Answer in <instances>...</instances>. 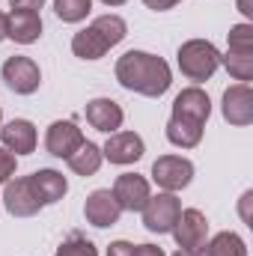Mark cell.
I'll use <instances>...</instances> for the list:
<instances>
[{
	"label": "cell",
	"mask_w": 253,
	"mask_h": 256,
	"mask_svg": "<svg viewBox=\"0 0 253 256\" xmlns=\"http://www.w3.org/2000/svg\"><path fill=\"white\" fill-rule=\"evenodd\" d=\"M128 33L126 18L120 15H98L90 27L78 30L72 36V54L80 57V60H102L114 45H120Z\"/></svg>",
	"instance_id": "7a4b0ae2"
},
{
	"label": "cell",
	"mask_w": 253,
	"mask_h": 256,
	"mask_svg": "<svg viewBox=\"0 0 253 256\" xmlns=\"http://www.w3.org/2000/svg\"><path fill=\"white\" fill-rule=\"evenodd\" d=\"M30 179H33V188L39 194V200H42V206H54V202H60L68 191V182H66L63 173H57V170H36V173H30Z\"/></svg>",
	"instance_id": "ac0fdd59"
},
{
	"label": "cell",
	"mask_w": 253,
	"mask_h": 256,
	"mask_svg": "<svg viewBox=\"0 0 253 256\" xmlns=\"http://www.w3.org/2000/svg\"><path fill=\"white\" fill-rule=\"evenodd\" d=\"M3 39H6V15L0 12V42H3Z\"/></svg>",
	"instance_id": "1f68e13d"
},
{
	"label": "cell",
	"mask_w": 253,
	"mask_h": 256,
	"mask_svg": "<svg viewBox=\"0 0 253 256\" xmlns=\"http://www.w3.org/2000/svg\"><path fill=\"white\" fill-rule=\"evenodd\" d=\"M0 140H3V149H9L15 155H30L39 143V134L30 120H12L0 128Z\"/></svg>",
	"instance_id": "e0dca14e"
},
{
	"label": "cell",
	"mask_w": 253,
	"mask_h": 256,
	"mask_svg": "<svg viewBox=\"0 0 253 256\" xmlns=\"http://www.w3.org/2000/svg\"><path fill=\"white\" fill-rule=\"evenodd\" d=\"M140 214H143V226L149 232L164 236V232H173V224L182 214V202H179L176 194L164 191V194H158V196H149Z\"/></svg>",
	"instance_id": "277c9868"
},
{
	"label": "cell",
	"mask_w": 253,
	"mask_h": 256,
	"mask_svg": "<svg viewBox=\"0 0 253 256\" xmlns=\"http://www.w3.org/2000/svg\"><path fill=\"white\" fill-rule=\"evenodd\" d=\"M230 51L232 54H253V24H236L230 27Z\"/></svg>",
	"instance_id": "d4e9b609"
},
{
	"label": "cell",
	"mask_w": 253,
	"mask_h": 256,
	"mask_svg": "<svg viewBox=\"0 0 253 256\" xmlns=\"http://www.w3.org/2000/svg\"><path fill=\"white\" fill-rule=\"evenodd\" d=\"M15 176V155L0 146V185H6Z\"/></svg>",
	"instance_id": "484cf974"
},
{
	"label": "cell",
	"mask_w": 253,
	"mask_h": 256,
	"mask_svg": "<svg viewBox=\"0 0 253 256\" xmlns=\"http://www.w3.org/2000/svg\"><path fill=\"white\" fill-rule=\"evenodd\" d=\"M68 167H72V173H78V176H96L98 173V167H102V161H104V155H102V146H96V143H90V140H84L68 158Z\"/></svg>",
	"instance_id": "d6986e66"
},
{
	"label": "cell",
	"mask_w": 253,
	"mask_h": 256,
	"mask_svg": "<svg viewBox=\"0 0 253 256\" xmlns=\"http://www.w3.org/2000/svg\"><path fill=\"white\" fill-rule=\"evenodd\" d=\"M238 9H242V12H244L248 18H253V9L248 6V0H238Z\"/></svg>",
	"instance_id": "4dcf8cb0"
},
{
	"label": "cell",
	"mask_w": 253,
	"mask_h": 256,
	"mask_svg": "<svg viewBox=\"0 0 253 256\" xmlns=\"http://www.w3.org/2000/svg\"><path fill=\"white\" fill-rule=\"evenodd\" d=\"M84 116H86V122L96 128V131H104V134L120 131L122 128V120H126L122 108L114 98H92V102H86Z\"/></svg>",
	"instance_id": "9a60e30c"
},
{
	"label": "cell",
	"mask_w": 253,
	"mask_h": 256,
	"mask_svg": "<svg viewBox=\"0 0 253 256\" xmlns=\"http://www.w3.org/2000/svg\"><path fill=\"white\" fill-rule=\"evenodd\" d=\"M131 256H167V254H164L158 244H134Z\"/></svg>",
	"instance_id": "83f0119b"
},
{
	"label": "cell",
	"mask_w": 253,
	"mask_h": 256,
	"mask_svg": "<svg viewBox=\"0 0 253 256\" xmlns=\"http://www.w3.org/2000/svg\"><path fill=\"white\" fill-rule=\"evenodd\" d=\"M200 256H248V244L238 232H218L212 242H206Z\"/></svg>",
	"instance_id": "ffe728a7"
},
{
	"label": "cell",
	"mask_w": 253,
	"mask_h": 256,
	"mask_svg": "<svg viewBox=\"0 0 253 256\" xmlns=\"http://www.w3.org/2000/svg\"><path fill=\"white\" fill-rule=\"evenodd\" d=\"M220 66H226V72L236 80H242V84H248L253 78V54H232V51H226V54H220Z\"/></svg>",
	"instance_id": "7402d4cb"
},
{
	"label": "cell",
	"mask_w": 253,
	"mask_h": 256,
	"mask_svg": "<svg viewBox=\"0 0 253 256\" xmlns=\"http://www.w3.org/2000/svg\"><path fill=\"white\" fill-rule=\"evenodd\" d=\"M176 63H179L182 74L188 80L202 84L220 68V51L208 39H188V42H182V48L176 54Z\"/></svg>",
	"instance_id": "3957f363"
},
{
	"label": "cell",
	"mask_w": 253,
	"mask_h": 256,
	"mask_svg": "<svg viewBox=\"0 0 253 256\" xmlns=\"http://www.w3.org/2000/svg\"><path fill=\"white\" fill-rule=\"evenodd\" d=\"M114 74L122 90L140 92L146 98H161L173 84V72L167 60H161L158 54H146V51H126L116 60Z\"/></svg>",
	"instance_id": "6da1fadb"
},
{
	"label": "cell",
	"mask_w": 253,
	"mask_h": 256,
	"mask_svg": "<svg viewBox=\"0 0 253 256\" xmlns=\"http://www.w3.org/2000/svg\"><path fill=\"white\" fill-rule=\"evenodd\" d=\"M167 140H170L173 146H179V149H194V146H200V140H202V128L194 126V122H185V120L170 116V122H167Z\"/></svg>",
	"instance_id": "44dd1931"
},
{
	"label": "cell",
	"mask_w": 253,
	"mask_h": 256,
	"mask_svg": "<svg viewBox=\"0 0 253 256\" xmlns=\"http://www.w3.org/2000/svg\"><path fill=\"white\" fill-rule=\"evenodd\" d=\"M3 206L12 218H33L42 208V200L33 188V179L30 176H21V179L12 176L3 185Z\"/></svg>",
	"instance_id": "52a82bcc"
},
{
	"label": "cell",
	"mask_w": 253,
	"mask_h": 256,
	"mask_svg": "<svg viewBox=\"0 0 253 256\" xmlns=\"http://www.w3.org/2000/svg\"><path fill=\"white\" fill-rule=\"evenodd\" d=\"M146 152L143 146V137L134 134V131H114L108 137V143L102 146V155L110 161V164H120V167H128L134 161H140Z\"/></svg>",
	"instance_id": "9c48e42d"
},
{
	"label": "cell",
	"mask_w": 253,
	"mask_h": 256,
	"mask_svg": "<svg viewBox=\"0 0 253 256\" xmlns=\"http://www.w3.org/2000/svg\"><path fill=\"white\" fill-rule=\"evenodd\" d=\"M170 116L206 128L208 116H212V102H208V96H206L200 86H188V90H182V92L176 96V102H173V114H170Z\"/></svg>",
	"instance_id": "30bf717a"
},
{
	"label": "cell",
	"mask_w": 253,
	"mask_h": 256,
	"mask_svg": "<svg viewBox=\"0 0 253 256\" xmlns=\"http://www.w3.org/2000/svg\"><path fill=\"white\" fill-rule=\"evenodd\" d=\"M102 3H104V6H122L126 0H102Z\"/></svg>",
	"instance_id": "d6a6232c"
},
{
	"label": "cell",
	"mask_w": 253,
	"mask_h": 256,
	"mask_svg": "<svg viewBox=\"0 0 253 256\" xmlns=\"http://www.w3.org/2000/svg\"><path fill=\"white\" fill-rule=\"evenodd\" d=\"M131 250H134L131 242H114V244L108 248V256H131Z\"/></svg>",
	"instance_id": "f546056e"
},
{
	"label": "cell",
	"mask_w": 253,
	"mask_h": 256,
	"mask_svg": "<svg viewBox=\"0 0 253 256\" xmlns=\"http://www.w3.org/2000/svg\"><path fill=\"white\" fill-rule=\"evenodd\" d=\"M0 74H3L6 86H9L12 92H18V96H33V92L39 90V84H42V72H39L36 60L18 57V54L3 63Z\"/></svg>",
	"instance_id": "ba28073f"
},
{
	"label": "cell",
	"mask_w": 253,
	"mask_h": 256,
	"mask_svg": "<svg viewBox=\"0 0 253 256\" xmlns=\"http://www.w3.org/2000/svg\"><path fill=\"white\" fill-rule=\"evenodd\" d=\"M92 9V0H54V12L57 18L66 21V24H78L90 15Z\"/></svg>",
	"instance_id": "603a6c76"
},
{
	"label": "cell",
	"mask_w": 253,
	"mask_h": 256,
	"mask_svg": "<svg viewBox=\"0 0 253 256\" xmlns=\"http://www.w3.org/2000/svg\"><path fill=\"white\" fill-rule=\"evenodd\" d=\"M42 36V18L39 12H27V9H12L6 15V39L18 42V45H33Z\"/></svg>",
	"instance_id": "2e32d148"
},
{
	"label": "cell",
	"mask_w": 253,
	"mask_h": 256,
	"mask_svg": "<svg viewBox=\"0 0 253 256\" xmlns=\"http://www.w3.org/2000/svg\"><path fill=\"white\" fill-rule=\"evenodd\" d=\"M114 196H116V202H120L122 212H143V206L152 196V191H149L146 176H140V173H122L114 182Z\"/></svg>",
	"instance_id": "4fadbf2b"
},
{
	"label": "cell",
	"mask_w": 253,
	"mask_h": 256,
	"mask_svg": "<svg viewBox=\"0 0 253 256\" xmlns=\"http://www.w3.org/2000/svg\"><path fill=\"white\" fill-rule=\"evenodd\" d=\"M86 137H84V131L74 126L72 120H57V122H51L48 126V134H45V149H48V155H54V158H68L80 143H84Z\"/></svg>",
	"instance_id": "5bb4252c"
},
{
	"label": "cell",
	"mask_w": 253,
	"mask_h": 256,
	"mask_svg": "<svg viewBox=\"0 0 253 256\" xmlns=\"http://www.w3.org/2000/svg\"><path fill=\"white\" fill-rule=\"evenodd\" d=\"M173 256H200V254H188V250H176Z\"/></svg>",
	"instance_id": "836d02e7"
},
{
	"label": "cell",
	"mask_w": 253,
	"mask_h": 256,
	"mask_svg": "<svg viewBox=\"0 0 253 256\" xmlns=\"http://www.w3.org/2000/svg\"><path fill=\"white\" fill-rule=\"evenodd\" d=\"M173 238L179 244V250L188 254H202L206 242H208V220L200 208H182L179 220L173 224Z\"/></svg>",
	"instance_id": "5b68a950"
},
{
	"label": "cell",
	"mask_w": 253,
	"mask_h": 256,
	"mask_svg": "<svg viewBox=\"0 0 253 256\" xmlns=\"http://www.w3.org/2000/svg\"><path fill=\"white\" fill-rule=\"evenodd\" d=\"M0 116H3V114H0Z\"/></svg>",
	"instance_id": "e575fe53"
},
{
	"label": "cell",
	"mask_w": 253,
	"mask_h": 256,
	"mask_svg": "<svg viewBox=\"0 0 253 256\" xmlns=\"http://www.w3.org/2000/svg\"><path fill=\"white\" fill-rule=\"evenodd\" d=\"M143 3H146V9H155V12H167V9L179 6L182 0H143Z\"/></svg>",
	"instance_id": "f1b7e54d"
},
{
	"label": "cell",
	"mask_w": 253,
	"mask_h": 256,
	"mask_svg": "<svg viewBox=\"0 0 253 256\" xmlns=\"http://www.w3.org/2000/svg\"><path fill=\"white\" fill-rule=\"evenodd\" d=\"M12 9H27V12H39L45 6V0H9Z\"/></svg>",
	"instance_id": "4316f807"
},
{
	"label": "cell",
	"mask_w": 253,
	"mask_h": 256,
	"mask_svg": "<svg viewBox=\"0 0 253 256\" xmlns=\"http://www.w3.org/2000/svg\"><path fill=\"white\" fill-rule=\"evenodd\" d=\"M120 214H122V208H120L114 191H108V188L92 191L86 196V202H84V218H86V224H92V226H98V230L114 226V224L120 220Z\"/></svg>",
	"instance_id": "8fae6325"
},
{
	"label": "cell",
	"mask_w": 253,
	"mask_h": 256,
	"mask_svg": "<svg viewBox=\"0 0 253 256\" xmlns=\"http://www.w3.org/2000/svg\"><path fill=\"white\" fill-rule=\"evenodd\" d=\"M220 110H224V120L230 126H238V128L250 126L253 122V90L248 84H232L224 92Z\"/></svg>",
	"instance_id": "7c38bea8"
},
{
	"label": "cell",
	"mask_w": 253,
	"mask_h": 256,
	"mask_svg": "<svg viewBox=\"0 0 253 256\" xmlns=\"http://www.w3.org/2000/svg\"><path fill=\"white\" fill-rule=\"evenodd\" d=\"M152 179L161 191H182L188 188L190 179H194V164L182 155H161L155 164H152Z\"/></svg>",
	"instance_id": "8992f818"
},
{
	"label": "cell",
	"mask_w": 253,
	"mask_h": 256,
	"mask_svg": "<svg viewBox=\"0 0 253 256\" xmlns=\"http://www.w3.org/2000/svg\"><path fill=\"white\" fill-rule=\"evenodd\" d=\"M54 256H98V250H96V244L84 236V232H68L66 236V242L57 248V254Z\"/></svg>",
	"instance_id": "cb8c5ba5"
}]
</instances>
